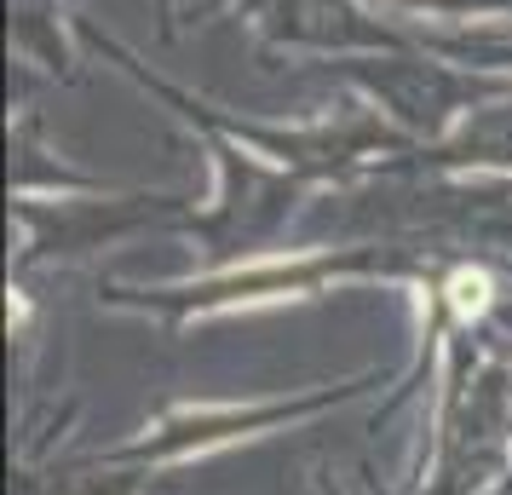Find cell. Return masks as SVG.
Listing matches in <instances>:
<instances>
[{
    "label": "cell",
    "instance_id": "1",
    "mask_svg": "<svg viewBox=\"0 0 512 495\" xmlns=\"http://www.w3.org/2000/svg\"><path fill=\"white\" fill-rule=\"evenodd\" d=\"M455 306H461V311L484 306V277H455Z\"/></svg>",
    "mask_w": 512,
    "mask_h": 495
}]
</instances>
